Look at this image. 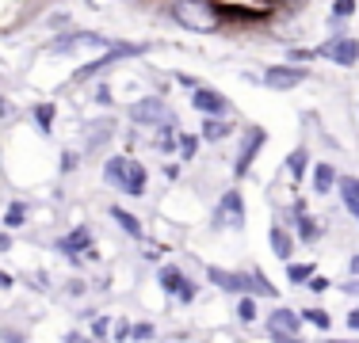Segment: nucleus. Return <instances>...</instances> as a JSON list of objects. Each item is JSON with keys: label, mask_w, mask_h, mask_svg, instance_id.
<instances>
[{"label": "nucleus", "mask_w": 359, "mask_h": 343, "mask_svg": "<svg viewBox=\"0 0 359 343\" xmlns=\"http://www.w3.org/2000/svg\"><path fill=\"white\" fill-rule=\"evenodd\" d=\"M344 290H348V294H355V298H359V279H355V282H348Z\"/></svg>", "instance_id": "40"}, {"label": "nucleus", "mask_w": 359, "mask_h": 343, "mask_svg": "<svg viewBox=\"0 0 359 343\" xmlns=\"http://www.w3.org/2000/svg\"><path fill=\"white\" fill-rule=\"evenodd\" d=\"M92 248V229L88 225H76L73 233H65V237H57V244H54V252H62L65 260H73V263H81V255Z\"/></svg>", "instance_id": "8"}, {"label": "nucleus", "mask_w": 359, "mask_h": 343, "mask_svg": "<svg viewBox=\"0 0 359 343\" xmlns=\"http://www.w3.org/2000/svg\"><path fill=\"white\" fill-rule=\"evenodd\" d=\"M8 111H12V107H8V103H0V118H4V115H8Z\"/></svg>", "instance_id": "42"}, {"label": "nucleus", "mask_w": 359, "mask_h": 343, "mask_svg": "<svg viewBox=\"0 0 359 343\" xmlns=\"http://www.w3.org/2000/svg\"><path fill=\"white\" fill-rule=\"evenodd\" d=\"M264 141H268V134H264L260 126H249V130L241 134V149H237V160H233V176L237 179H245L252 172V160H256V153L264 149Z\"/></svg>", "instance_id": "5"}, {"label": "nucleus", "mask_w": 359, "mask_h": 343, "mask_svg": "<svg viewBox=\"0 0 359 343\" xmlns=\"http://www.w3.org/2000/svg\"><path fill=\"white\" fill-rule=\"evenodd\" d=\"M207 282H215L218 290H226V294L233 298H276L279 290L271 286V282H264V274H237V271H226V267H207Z\"/></svg>", "instance_id": "2"}, {"label": "nucleus", "mask_w": 359, "mask_h": 343, "mask_svg": "<svg viewBox=\"0 0 359 343\" xmlns=\"http://www.w3.org/2000/svg\"><path fill=\"white\" fill-rule=\"evenodd\" d=\"M318 57H332L337 65H355L359 62V38H348V34H337L318 50Z\"/></svg>", "instance_id": "7"}, {"label": "nucleus", "mask_w": 359, "mask_h": 343, "mask_svg": "<svg viewBox=\"0 0 359 343\" xmlns=\"http://www.w3.org/2000/svg\"><path fill=\"white\" fill-rule=\"evenodd\" d=\"M313 274H318V267H313V263H287V279L294 282V286H306Z\"/></svg>", "instance_id": "20"}, {"label": "nucleus", "mask_w": 359, "mask_h": 343, "mask_svg": "<svg viewBox=\"0 0 359 343\" xmlns=\"http://www.w3.org/2000/svg\"><path fill=\"white\" fill-rule=\"evenodd\" d=\"M107 328H111V321H107V316H96V321H92V336H104Z\"/></svg>", "instance_id": "32"}, {"label": "nucleus", "mask_w": 359, "mask_h": 343, "mask_svg": "<svg viewBox=\"0 0 359 343\" xmlns=\"http://www.w3.org/2000/svg\"><path fill=\"white\" fill-rule=\"evenodd\" d=\"M271 343H306V340H298V336H287V332H271Z\"/></svg>", "instance_id": "33"}, {"label": "nucleus", "mask_w": 359, "mask_h": 343, "mask_svg": "<svg viewBox=\"0 0 359 343\" xmlns=\"http://www.w3.org/2000/svg\"><path fill=\"white\" fill-rule=\"evenodd\" d=\"M215 229H241L245 225V199L241 191H222L218 199V210H215Z\"/></svg>", "instance_id": "4"}, {"label": "nucleus", "mask_w": 359, "mask_h": 343, "mask_svg": "<svg viewBox=\"0 0 359 343\" xmlns=\"http://www.w3.org/2000/svg\"><path fill=\"white\" fill-rule=\"evenodd\" d=\"M35 122L42 134H50V126H54V103H39L35 107Z\"/></svg>", "instance_id": "25"}, {"label": "nucleus", "mask_w": 359, "mask_h": 343, "mask_svg": "<svg viewBox=\"0 0 359 343\" xmlns=\"http://www.w3.org/2000/svg\"><path fill=\"white\" fill-rule=\"evenodd\" d=\"M310 80V69H298V65H271L264 73V84L276 92H287V88H298V84Z\"/></svg>", "instance_id": "6"}, {"label": "nucleus", "mask_w": 359, "mask_h": 343, "mask_svg": "<svg viewBox=\"0 0 359 343\" xmlns=\"http://www.w3.org/2000/svg\"><path fill=\"white\" fill-rule=\"evenodd\" d=\"M348 328L359 332V309H352V313H348Z\"/></svg>", "instance_id": "38"}, {"label": "nucleus", "mask_w": 359, "mask_h": 343, "mask_svg": "<svg viewBox=\"0 0 359 343\" xmlns=\"http://www.w3.org/2000/svg\"><path fill=\"white\" fill-rule=\"evenodd\" d=\"M76 168V153H65L62 157V172H73Z\"/></svg>", "instance_id": "35"}, {"label": "nucleus", "mask_w": 359, "mask_h": 343, "mask_svg": "<svg viewBox=\"0 0 359 343\" xmlns=\"http://www.w3.org/2000/svg\"><path fill=\"white\" fill-rule=\"evenodd\" d=\"M130 118L138 126H168V107L157 96H149V99L130 103Z\"/></svg>", "instance_id": "9"}, {"label": "nucleus", "mask_w": 359, "mask_h": 343, "mask_svg": "<svg viewBox=\"0 0 359 343\" xmlns=\"http://www.w3.org/2000/svg\"><path fill=\"white\" fill-rule=\"evenodd\" d=\"M157 282H161V290H165L168 298H180L184 305H191L195 294H199V286H195V282L187 279V274L180 271L176 263H165V267L157 271Z\"/></svg>", "instance_id": "3"}, {"label": "nucleus", "mask_w": 359, "mask_h": 343, "mask_svg": "<svg viewBox=\"0 0 359 343\" xmlns=\"http://www.w3.org/2000/svg\"><path fill=\"white\" fill-rule=\"evenodd\" d=\"M298 328H302V313L290 305H276L268 313V332H287V336H298Z\"/></svg>", "instance_id": "11"}, {"label": "nucleus", "mask_w": 359, "mask_h": 343, "mask_svg": "<svg viewBox=\"0 0 359 343\" xmlns=\"http://www.w3.org/2000/svg\"><path fill=\"white\" fill-rule=\"evenodd\" d=\"M352 274H359V255H352Z\"/></svg>", "instance_id": "41"}, {"label": "nucleus", "mask_w": 359, "mask_h": 343, "mask_svg": "<svg viewBox=\"0 0 359 343\" xmlns=\"http://www.w3.org/2000/svg\"><path fill=\"white\" fill-rule=\"evenodd\" d=\"M107 137H111V122H96L92 126V137H88V149H100Z\"/></svg>", "instance_id": "26"}, {"label": "nucleus", "mask_w": 359, "mask_h": 343, "mask_svg": "<svg viewBox=\"0 0 359 343\" xmlns=\"http://www.w3.org/2000/svg\"><path fill=\"white\" fill-rule=\"evenodd\" d=\"M27 214H31V206L23 202V199L8 202V210H4V229H8V233H15V229H23V225H27Z\"/></svg>", "instance_id": "18"}, {"label": "nucleus", "mask_w": 359, "mask_h": 343, "mask_svg": "<svg viewBox=\"0 0 359 343\" xmlns=\"http://www.w3.org/2000/svg\"><path fill=\"white\" fill-rule=\"evenodd\" d=\"M153 336H157V328H153V324H134V328H130V340H138V343L153 340Z\"/></svg>", "instance_id": "28"}, {"label": "nucleus", "mask_w": 359, "mask_h": 343, "mask_svg": "<svg viewBox=\"0 0 359 343\" xmlns=\"http://www.w3.org/2000/svg\"><path fill=\"white\" fill-rule=\"evenodd\" d=\"M268 244H271V252H276L279 260L290 263V255H294V237H290L287 225H271L268 229Z\"/></svg>", "instance_id": "12"}, {"label": "nucleus", "mask_w": 359, "mask_h": 343, "mask_svg": "<svg viewBox=\"0 0 359 343\" xmlns=\"http://www.w3.org/2000/svg\"><path fill=\"white\" fill-rule=\"evenodd\" d=\"M107 214H111V221H115V225L123 229V233L130 237V240H145V229H142V221L134 218L130 210H123V206H111Z\"/></svg>", "instance_id": "14"}, {"label": "nucleus", "mask_w": 359, "mask_h": 343, "mask_svg": "<svg viewBox=\"0 0 359 343\" xmlns=\"http://www.w3.org/2000/svg\"><path fill=\"white\" fill-rule=\"evenodd\" d=\"M130 328H134V324L118 321V324H115V343H126V340H130Z\"/></svg>", "instance_id": "31"}, {"label": "nucleus", "mask_w": 359, "mask_h": 343, "mask_svg": "<svg viewBox=\"0 0 359 343\" xmlns=\"http://www.w3.org/2000/svg\"><path fill=\"white\" fill-rule=\"evenodd\" d=\"M306 286H310L313 294H325V290H329V279H325V274H313V279L306 282Z\"/></svg>", "instance_id": "30"}, {"label": "nucleus", "mask_w": 359, "mask_h": 343, "mask_svg": "<svg viewBox=\"0 0 359 343\" xmlns=\"http://www.w3.org/2000/svg\"><path fill=\"white\" fill-rule=\"evenodd\" d=\"M12 286H15V279L8 271H0V290H12Z\"/></svg>", "instance_id": "37"}, {"label": "nucleus", "mask_w": 359, "mask_h": 343, "mask_svg": "<svg viewBox=\"0 0 359 343\" xmlns=\"http://www.w3.org/2000/svg\"><path fill=\"white\" fill-rule=\"evenodd\" d=\"M191 107L199 111V115H207V118H222L229 111V99L222 96L218 88H195V96H191Z\"/></svg>", "instance_id": "10"}, {"label": "nucleus", "mask_w": 359, "mask_h": 343, "mask_svg": "<svg viewBox=\"0 0 359 343\" xmlns=\"http://www.w3.org/2000/svg\"><path fill=\"white\" fill-rule=\"evenodd\" d=\"M142 255H145V260H161V248H157V244H145Z\"/></svg>", "instance_id": "36"}, {"label": "nucleus", "mask_w": 359, "mask_h": 343, "mask_svg": "<svg viewBox=\"0 0 359 343\" xmlns=\"http://www.w3.org/2000/svg\"><path fill=\"white\" fill-rule=\"evenodd\" d=\"M306 168H310V153H306V149H294V153L287 157V172H290L294 179H302Z\"/></svg>", "instance_id": "21"}, {"label": "nucleus", "mask_w": 359, "mask_h": 343, "mask_svg": "<svg viewBox=\"0 0 359 343\" xmlns=\"http://www.w3.org/2000/svg\"><path fill=\"white\" fill-rule=\"evenodd\" d=\"M337 191H340V202H344V210L352 214V218H359V176H340Z\"/></svg>", "instance_id": "15"}, {"label": "nucleus", "mask_w": 359, "mask_h": 343, "mask_svg": "<svg viewBox=\"0 0 359 343\" xmlns=\"http://www.w3.org/2000/svg\"><path fill=\"white\" fill-rule=\"evenodd\" d=\"M329 343H355V340H329Z\"/></svg>", "instance_id": "43"}, {"label": "nucleus", "mask_w": 359, "mask_h": 343, "mask_svg": "<svg viewBox=\"0 0 359 343\" xmlns=\"http://www.w3.org/2000/svg\"><path fill=\"white\" fill-rule=\"evenodd\" d=\"M302 321H306V324H313V328H321V332H329V328H332V316L325 313V309H318V305H313V309H302Z\"/></svg>", "instance_id": "22"}, {"label": "nucleus", "mask_w": 359, "mask_h": 343, "mask_svg": "<svg viewBox=\"0 0 359 343\" xmlns=\"http://www.w3.org/2000/svg\"><path fill=\"white\" fill-rule=\"evenodd\" d=\"M229 134H233V126H229L226 118H207V122H203V141H226Z\"/></svg>", "instance_id": "19"}, {"label": "nucleus", "mask_w": 359, "mask_h": 343, "mask_svg": "<svg viewBox=\"0 0 359 343\" xmlns=\"http://www.w3.org/2000/svg\"><path fill=\"white\" fill-rule=\"evenodd\" d=\"M195 149H199V137H191V134L180 137V157L184 160H195Z\"/></svg>", "instance_id": "27"}, {"label": "nucleus", "mask_w": 359, "mask_h": 343, "mask_svg": "<svg viewBox=\"0 0 359 343\" xmlns=\"http://www.w3.org/2000/svg\"><path fill=\"white\" fill-rule=\"evenodd\" d=\"M168 15H172L180 27H187L195 34H210L222 27V8L210 4V0H172Z\"/></svg>", "instance_id": "1"}, {"label": "nucleus", "mask_w": 359, "mask_h": 343, "mask_svg": "<svg viewBox=\"0 0 359 343\" xmlns=\"http://www.w3.org/2000/svg\"><path fill=\"white\" fill-rule=\"evenodd\" d=\"M123 195H145V164L142 160H126V176H123V187H118Z\"/></svg>", "instance_id": "13"}, {"label": "nucleus", "mask_w": 359, "mask_h": 343, "mask_svg": "<svg viewBox=\"0 0 359 343\" xmlns=\"http://www.w3.org/2000/svg\"><path fill=\"white\" fill-rule=\"evenodd\" d=\"M337 183H340L337 168L325 164V160H321V164L313 168V191H318V195H332V187H337Z\"/></svg>", "instance_id": "17"}, {"label": "nucleus", "mask_w": 359, "mask_h": 343, "mask_svg": "<svg viewBox=\"0 0 359 343\" xmlns=\"http://www.w3.org/2000/svg\"><path fill=\"white\" fill-rule=\"evenodd\" d=\"M294 214H298V218H294V221H298V240H306V244H313V240L321 237V225L310 218V214H306V202H298V206H294Z\"/></svg>", "instance_id": "16"}, {"label": "nucleus", "mask_w": 359, "mask_h": 343, "mask_svg": "<svg viewBox=\"0 0 359 343\" xmlns=\"http://www.w3.org/2000/svg\"><path fill=\"white\" fill-rule=\"evenodd\" d=\"M355 221H359V218H355Z\"/></svg>", "instance_id": "44"}, {"label": "nucleus", "mask_w": 359, "mask_h": 343, "mask_svg": "<svg viewBox=\"0 0 359 343\" xmlns=\"http://www.w3.org/2000/svg\"><path fill=\"white\" fill-rule=\"evenodd\" d=\"M313 57H318V50H290V65H298V62H313Z\"/></svg>", "instance_id": "29"}, {"label": "nucleus", "mask_w": 359, "mask_h": 343, "mask_svg": "<svg viewBox=\"0 0 359 343\" xmlns=\"http://www.w3.org/2000/svg\"><path fill=\"white\" fill-rule=\"evenodd\" d=\"M237 321H241V324H252L256 321V298L252 294L237 298Z\"/></svg>", "instance_id": "23"}, {"label": "nucleus", "mask_w": 359, "mask_h": 343, "mask_svg": "<svg viewBox=\"0 0 359 343\" xmlns=\"http://www.w3.org/2000/svg\"><path fill=\"white\" fill-rule=\"evenodd\" d=\"M352 15H355V0H337L329 23H344V20H352Z\"/></svg>", "instance_id": "24"}, {"label": "nucleus", "mask_w": 359, "mask_h": 343, "mask_svg": "<svg viewBox=\"0 0 359 343\" xmlns=\"http://www.w3.org/2000/svg\"><path fill=\"white\" fill-rule=\"evenodd\" d=\"M8 248H12V237H8V233H0V252H8Z\"/></svg>", "instance_id": "39"}, {"label": "nucleus", "mask_w": 359, "mask_h": 343, "mask_svg": "<svg viewBox=\"0 0 359 343\" xmlns=\"http://www.w3.org/2000/svg\"><path fill=\"white\" fill-rule=\"evenodd\" d=\"M0 336H4V343H23V332H15V328H4Z\"/></svg>", "instance_id": "34"}]
</instances>
